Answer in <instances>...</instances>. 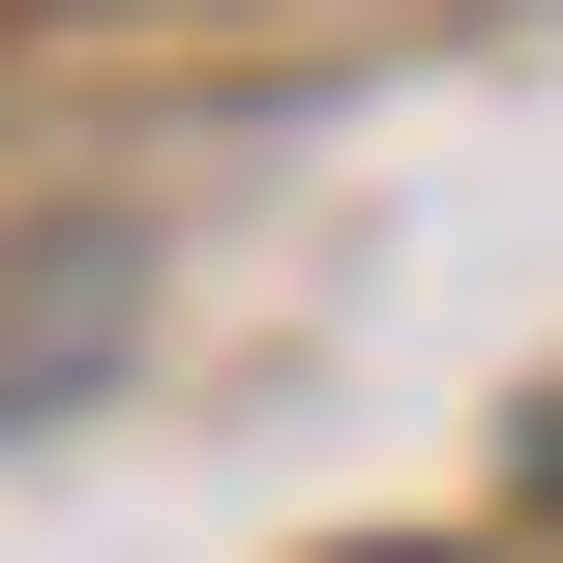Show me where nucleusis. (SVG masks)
Masks as SVG:
<instances>
[]
</instances>
